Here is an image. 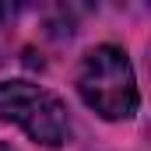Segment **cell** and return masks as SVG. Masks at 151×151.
Instances as JSON below:
<instances>
[{
	"label": "cell",
	"instance_id": "cell-4",
	"mask_svg": "<svg viewBox=\"0 0 151 151\" xmlns=\"http://www.w3.org/2000/svg\"><path fill=\"white\" fill-rule=\"evenodd\" d=\"M119 4H123V0H119Z\"/></svg>",
	"mask_w": 151,
	"mask_h": 151
},
{
	"label": "cell",
	"instance_id": "cell-2",
	"mask_svg": "<svg viewBox=\"0 0 151 151\" xmlns=\"http://www.w3.org/2000/svg\"><path fill=\"white\" fill-rule=\"evenodd\" d=\"M0 123L21 127L42 148H60L70 137V119L60 95L28 81H0Z\"/></svg>",
	"mask_w": 151,
	"mask_h": 151
},
{
	"label": "cell",
	"instance_id": "cell-1",
	"mask_svg": "<svg viewBox=\"0 0 151 151\" xmlns=\"http://www.w3.org/2000/svg\"><path fill=\"white\" fill-rule=\"evenodd\" d=\"M77 91L102 119H130L141 106L134 67L119 46H95L77 67Z\"/></svg>",
	"mask_w": 151,
	"mask_h": 151
},
{
	"label": "cell",
	"instance_id": "cell-3",
	"mask_svg": "<svg viewBox=\"0 0 151 151\" xmlns=\"http://www.w3.org/2000/svg\"><path fill=\"white\" fill-rule=\"evenodd\" d=\"M28 0H0V21H7V18H14L21 7H25Z\"/></svg>",
	"mask_w": 151,
	"mask_h": 151
}]
</instances>
